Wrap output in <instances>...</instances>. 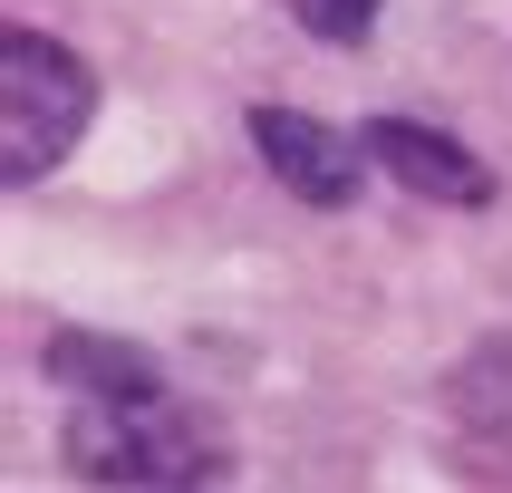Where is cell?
Instances as JSON below:
<instances>
[{"label":"cell","instance_id":"obj_1","mask_svg":"<svg viewBox=\"0 0 512 493\" xmlns=\"http://www.w3.org/2000/svg\"><path fill=\"white\" fill-rule=\"evenodd\" d=\"M58 455H68V474H87L107 493H223L232 484V455L194 416H174L165 397L145 406L78 397V416L58 426Z\"/></svg>","mask_w":512,"mask_h":493},{"label":"cell","instance_id":"obj_2","mask_svg":"<svg viewBox=\"0 0 512 493\" xmlns=\"http://www.w3.org/2000/svg\"><path fill=\"white\" fill-rule=\"evenodd\" d=\"M87 116H97V68L49 29H10L0 39V184H39L78 155Z\"/></svg>","mask_w":512,"mask_h":493},{"label":"cell","instance_id":"obj_3","mask_svg":"<svg viewBox=\"0 0 512 493\" xmlns=\"http://www.w3.org/2000/svg\"><path fill=\"white\" fill-rule=\"evenodd\" d=\"M252 145H261V165L281 174V194H300L310 213H348L358 184H368V145L310 107H252Z\"/></svg>","mask_w":512,"mask_h":493},{"label":"cell","instance_id":"obj_4","mask_svg":"<svg viewBox=\"0 0 512 493\" xmlns=\"http://www.w3.org/2000/svg\"><path fill=\"white\" fill-rule=\"evenodd\" d=\"M358 145H368V165L397 174L416 203H455V213H484V203H493V165H484L464 136L426 126V116H368Z\"/></svg>","mask_w":512,"mask_h":493},{"label":"cell","instance_id":"obj_5","mask_svg":"<svg viewBox=\"0 0 512 493\" xmlns=\"http://www.w3.org/2000/svg\"><path fill=\"white\" fill-rule=\"evenodd\" d=\"M39 377H58L68 397H107V406H145L165 397V358L116 329H49L39 339Z\"/></svg>","mask_w":512,"mask_h":493},{"label":"cell","instance_id":"obj_6","mask_svg":"<svg viewBox=\"0 0 512 493\" xmlns=\"http://www.w3.org/2000/svg\"><path fill=\"white\" fill-rule=\"evenodd\" d=\"M445 416H455L474 445H512V329L474 339L445 368Z\"/></svg>","mask_w":512,"mask_h":493},{"label":"cell","instance_id":"obj_7","mask_svg":"<svg viewBox=\"0 0 512 493\" xmlns=\"http://www.w3.org/2000/svg\"><path fill=\"white\" fill-rule=\"evenodd\" d=\"M377 10H387V0H290V20L310 29V39H329V49H358L377 29Z\"/></svg>","mask_w":512,"mask_h":493}]
</instances>
